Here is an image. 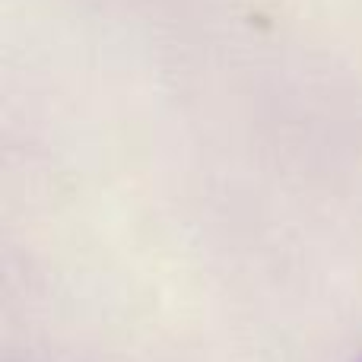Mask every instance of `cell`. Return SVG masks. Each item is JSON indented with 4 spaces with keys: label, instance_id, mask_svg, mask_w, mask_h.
Wrapping results in <instances>:
<instances>
[{
    "label": "cell",
    "instance_id": "6da1fadb",
    "mask_svg": "<svg viewBox=\"0 0 362 362\" xmlns=\"http://www.w3.org/2000/svg\"><path fill=\"white\" fill-rule=\"evenodd\" d=\"M359 362H362V359H359Z\"/></svg>",
    "mask_w": 362,
    "mask_h": 362
}]
</instances>
